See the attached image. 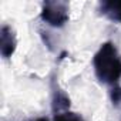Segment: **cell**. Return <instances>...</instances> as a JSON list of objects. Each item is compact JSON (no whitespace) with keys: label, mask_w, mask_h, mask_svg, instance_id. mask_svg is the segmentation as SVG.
<instances>
[{"label":"cell","mask_w":121,"mask_h":121,"mask_svg":"<svg viewBox=\"0 0 121 121\" xmlns=\"http://www.w3.org/2000/svg\"><path fill=\"white\" fill-rule=\"evenodd\" d=\"M94 69L97 77L107 84H115L121 78V57L111 43L103 44L95 54Z\"/></svg>","instance_id":"6da1fadb"},{"label":"cell","mask_w":121,"mask_h":121,"mask_svg":"<svg viewBox=\"0 0 121 121\" xmlns=\"http://www.w3.org/2000/svg\"><path fill=\"white\" fill-rule=\"evenodd\" d=\"M41 17L51 26H63L67 19H69V13H67V4L64 3H46Z\"/></svg>","instance_id":"7a4b0ae2"},{"label":"cell","mask_w":121,"mask_h":121,"mask_svg":"<svg viewBox=\"0 0 121 121\" xmlns=\"http://www.w3.org/2000/svg\"><path fill=\"white\" fill-rule=\"evenodd\" d=\"M103 13L114 22H121V2H108L101 4Z\"/></svg>","instance_id":"3957f363"}]
</instances>
